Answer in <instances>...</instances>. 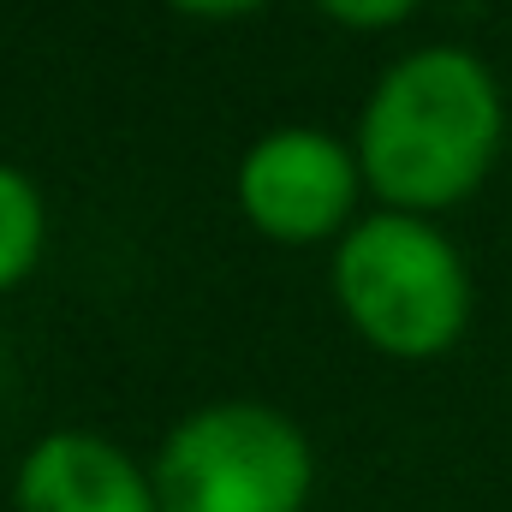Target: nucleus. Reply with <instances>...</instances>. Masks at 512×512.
<instances>
[{
    "label": "nucleus",
    "mask_w": 512,
    "mask_h": 512,
    "mask_svg": "<svg viewBox=\"0 0 512 512\" xmlns=\"http://www.w3.org/2000/svg\"><path fill=\"white\" fill-rule=\"evenodd\" d=\"M501 137V96L477 54L423 48L393 66L364 114V167L387 203L435 209L465 197Z\"/></svg>",
    "instance_id": "1"
},
{
    "label": "nucleus",
    "mask_w": 512,
    "mask_h": 512,
    "mask_svg": "<svg viewBox=\"0 0 512 512\" xmlns=\"http://www.w3.org/2000/svg\"><path fill=\"white\" fill-rule=\"evenodd\" d=\"M42 251V203L24 173L0 167V286H12Z\"/></svg>",
    "instance_id": "6"
},
{
    "label": "nucleus",
    "mask_w": 512,
    "mask_h": 512,
    "mask_svg": "<svg viewBox=\"0 0 512 512\" xmlns=\"http://www.w3.org/2000/svg\"><path fill=\"white\" fill-rule=\"evenodd\" d=\"M185 12H209V18H227V12H251L256 0H173Z\"/></svg>",
    "instance_id": "8"
},
{
    "label": "nucleus",
    "mask_w": 512,
    "mask_h": 512,
    "mask_svg": "<svg viewBox=\"0 0 512 512\" xmlns=\"http://www.w3.org/2000/svg\"><path fill=\"white\" fill-rule=\"evenodd\" d=\"M334 292L346 316L399 358H429L465 328V268L453 245L411 221V215H376L352 227V239L334 256Z\"/></svg>",
    "instance_id": "2"
},
{
    "label": "nucleus",
    "mask_w": 512,
    "mask_h": 512,
    "mask_svg": "<svg viewBox=\"0 0 512 512\" xmlns=\"http://www.w3.org/2000/svg\"><path fill=\"white\" fill-rule=\"evenodd\" d=\"M352 191V155L322 131H274L239 167V203L274 239H322L346 221Z\"/></svg>",
    "instance_id": "4"
},
{
    "label": "nucleus",
    "mask_w": 512,
    "mask_h": 512,
    "mask_svg": "<svg viewBox=\"0 0 512 512\" xmlns=\"http://www.w3.org/2000/svg\"><path fill=\"white\" fill-rule=\"evenodd\" d=\"M310 495L304 435L262 405H215L173 429L155 465L161 512H298Z\"/></svg>",
    "instance_id": "3"
},
{
    "label": "nucleus",
    "mask_w": 512,
    "mask_h": 512,
    "mask_svg": "<svg viewBox=\"0 0 512 512\" xmlns=\"http://www.w3.org/2000/svg\"><path fill=\"white\" fill-rule=\"evenodd\" d=\"M334 18H346V24H364V30H376V24H393V18H405L411 12V0H322Z\"/></svg>",
    "instance_id": "7"
},
{
    "label": "nucleus",
    "mask_w": 512,
    "mask_h": 512,
    "mask_svg": "<svg viewBox=\"0 0 512 512\" xmlns=\"http://www.w3.org/2000/svg\"><path fill=\"white\" fill-rule=\"evenodd\" d=\"M18 512H155V489L102 435H48L18 465Z\"/></svg>",
    "instance_id": "5"
}]
</instances>
